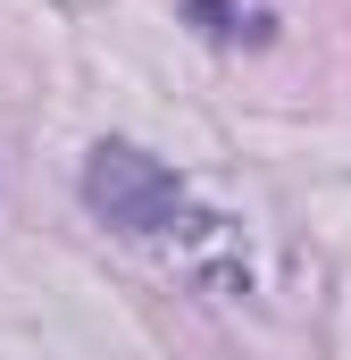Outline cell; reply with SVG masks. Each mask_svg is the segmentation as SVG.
Listing matches in <instances>:
<instances>
[{
    "label": "cell",
    "mask_w": 351,
    "mask_h": 360,
    "mask_svg": "<svg viewBox=\"0 0 351 360\" xmlns=\"http://www.w3.org/2000/svg\"><path fill=\"white\" fill-rule=\"evenodd\" d=\"M84 210L100 226H117V235H176V226L192 218L176 168H159V160L134 151V143H100L84 160Z\"/></svg>",
    "instance_id": "obj_1"
}]
</instances>
